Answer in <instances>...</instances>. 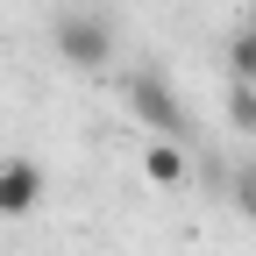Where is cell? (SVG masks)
<instances>
[{
  "mask_svg": "<svg viewBox=\"0 0 256 256\" xmlns=\"http://www.w3.org/2000/svg\"><path fill=\"white\" fill-rule=\"evenodd\" d=\"M121 107L128 121L142 128V136H164V142H192V121H185V100L178 86L156 72V64H136V72H121Z\"/></svg>",
  "mask_w": 256,
  "mask_h": 256,
  "instance_id": "obj_1",
  "label": "cell"
},
{
  "mask_svg": "<svg viewBox=\"0 0 256 256\" xmlns=\"http://www.w3.org/2000/svg\"><path fill=\"white\" fill-rule=\"evenodd\" d=\"M50 43H57V57L72 64V72H107L114 64V14L72 0V8L50 14Z\"/></svg>",
  "mask_w": 256,
  "mask_h": 256,
  "instance_id": "obj_2",
  "label": "cell"
},
{
  "mask_svg": "<svg viewBox=\"0 0 256 256\" xmlns=\"http://www.w3.org/2000/svg\"><path fill=\"white\" fill-rule=\"evenodd\" d=\"M43 206V164L36 156H8L0 164V220H28Z\"/></svg>",
  "mask_w": 256,
  "mask_h": 256,
  "instance_id": "obj_3",
  "label": "cell"
},
{
  "mask_svg": "<svg viewBox=\"0 0 256 256\" xmlns=\"http://www.w3.org/2000/svg\"><path fill=\"white\" fill-rule=\"evenodd\" d=\"M142 178H150L156 192H178V185H192V156H185V142L150 136V142H142Z\"/></svg>",
  "mask_w": 256,
  "mask_h": 256,
  "instance_id": "obj_4",
  "label": "cell"
},
{
  "mask_svg": "<svg viewBox=\"0 0 256 256\" xmlns=\"http://www.w3.org/2000/svg\"><path fill=\"white\" fill-rule=\"evenodd\" d=\"M228 78L256 86V28H249V22L235 28V36H228Z\"/></svg>",
  "mask_w": 256,
  "mask_h": 256,
  "instance_id": "obj_5",
  "label": "cell"
},
{
  "mask_svg": "<svg viewBox=\"0 0 256 256\" xmlns=\"http://www.w3.org/2000/svg\"><path fill=\"white\" fill-rule=\"evenodd\" d=\"M228 121L242 128V136H256V86H242V78L228 86Z\"/></svg>",
  "mask_w": 256,
  "mask_h": 256,
  "instance_id": "obj_6",
  "label": "cell"
},
{
  "mask_svg": "<svg viewBox=\"0 0 256 256\" xmlns=\"http://www.w3.org/2000/svg\"><path fill=\"white\" fill-rule=\"evenodd\" d=\"M235 206L256 220V164H249V171H242V185H235Z\"/></svg>",
  "mask_w": 256,
  "mask_h": 256,
  "instance_id": "obj_7",
  "label": "cell"
},
{
  "mask_svg": "<svg viewBox=\"0 0 256 256\" xmlns=\"http://www.w3.org/2000/svg\"><path fill=\"white\" fill-rule=\"evenodd\" d=\"M242 22H249V28H256V0H242Z\"/></svg>",
  "mask_w": 256,
  "mask_h": 256,
  "instance_id": "obj_8",
  "label": "cell"
}]
</instances>
